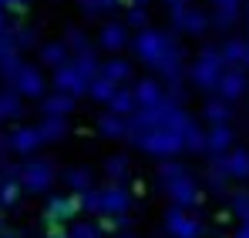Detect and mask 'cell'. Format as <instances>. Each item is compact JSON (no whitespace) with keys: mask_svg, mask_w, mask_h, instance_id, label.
Listing matches in <instances>:
<instances>
[{"mask_svg":"<svg viewBox=\"0 0 249 238\" xmlns=\"http://www.w3.org/2000/svg\"><path fill=\"white\" fill-rule=\"evenodd\" d=\"M159 181H162L165 195L172 198V205H178V208H196V205H202V191H199V185H196V178H192V171H189L185 164H178V161H162Z\"/></svg>","mask_w":249,"mask_h":238,"instance_id":"6da1fadb","label":"cell"},{"mask_svg":"<svg viewBox=\"0 0 249 238\" xmlns=\"http://www.w3.org/2000/svg\"><path fill=\"white\" fill-rule=\"evenodd\" d=\"M131 50H135V57L142 61V64H148V67H162L168 57L175 54V50H182V44L172 37L168 31H159V27H145V31H138L135 40H131Z\"/></svg>","mask_w":249,"mask_h":238,"instance_id":"7a4b0ae2","label":"cell"},{"mask_svg":"<svg viewBox=\"0 0 249 238\" xmlns=\"http://www.w3.org/2000/svg\"><path fill=\"white\" fill-rule=\"evenodd\" d=\"M84 208L88 211H94V215H128L131 211V205H135V198H131V191L124 188V185H101V188H91L88 195H81Z\"/></svg>","mask_w":249,"mask_h":238,"instance_id":"3957f363","label":"cell"},{"mask_svg":"<svg viewBox=\"0 0 249 238\" xmlns=\"http://www.w3.org/2000/svg\"><path fill=\"white\" fill-rule=\"evenodd\" d=\"M226 74V61H222V54L215 50V47H206L199 57H196V64L189 67V80L196 84V87H202V91H215L219 87V80Z\"/></svg>","mask_w":249,"mask_h":238,"instance_id":"277c9868","label":"cell"},{"mask_svg":"<svg viewBox=\"0 0 249 238\" xmlns=\"http://www.w3.org/2000/svg\"><path fill=\"white\" fill-rule=\"evenodd\" d=\"M135 148L145 151V155H152V158H159V161H172L178 151H185V141H182L178 134L165 131V127H155V131H148L145 138H138Z\"/></svg>","mask_w":249,"mask_h":238,"instance_id":"5b68a950","label":"cell"},{"mask_svg":"<svg viewBox=\"0 0 249 238\" xmlns=\"http://www.w3.org/2000/svg\"><path fill=\"white\" fill-rule=\"evenodd\" d=\"M54 178H57L54 161H47V158H27L20 164V185H24L27 195H44V191H51Z\"/></svg>","mask_w":249,"mask_h":238,"instance_id":"8992f818","label":"cell"},{"mask_svg":"<svg viewBox=\"0 0 249 238\" xmlns=\"http://www.w3.org/2000/svg\"><path fill=\"white\" fill-rule=\"evenodd\" d=\"M81 208H84L81 195H51V198L44 201L41 215L47 225H54V232H61V225H68Z\"/></svg>","mask_w":249,"mask_h":238,"instance_id":"52a82bcc","label":"cell"},{"mask_svg":"<svg viewBox=\"0 0 249 238\" xmlns=\"http://www.w3.org/2000/svg\"><path fill=\"white\" fill-rule=\"evenodd\" d=\"M162 225L172 238H202V222L196 215H189V208H178V205H172L165 211Z\"/></svg>","mask_w":249,"mask_h":238,"instance_id":"ba28073f","label":"cell"},{"mask_svg":"<svg viewBox=\"0 0 249 238\" xmlns=\"http://www.w3.org/2000/svg\"><path fill=\"white\" fill-rule=\"evenodd\" d=\"M41 144H44V134H41V127H14L7 138H3V151H14V155H34V151H41Z\"/></svg>","mask_w":249,"mask_h":238,"instance_id":"9c48e42d","label":"cell"},{"mask_svg":"<svg viewBox=\"0 0 249 238\" xmlns=\"http://www.w3.org/2000/svg\"><path fill=\"white\" fill-rule=\"evenodd\" d=\"M10 87H14L20 97H37V101L47 97V78L41 74V67H34V64H24L20 74H17V80H14Z\"/></svg>","mask_w":249,"mask_h":238,"instance_id":"30bf717a","label":"cell"},{"mask_svg":"<svg viewBox=\"0 0 249 238\" xmlns=\"http://www.w3.org/2000/svg\"><path fill=\"white\" fill-rule=\"evenodd\" d=\"M172 27L182 31V34H202L209 27V17L202 14V7H175L172 10Z\"/></svg>","mask_w":249,"mask_h":238,"instance_id":"8fae6325","label":"cell"},{"mask_svg":"<svg viewBox=\"0 0 249 238\" xmlns=\"http://www.w3.org/2000/svg\"><path fill=\"white\" fill-rule=\"evenodd\" d=\"M131 40H135V37H131V27H128L124 20H111V24L101 27V34H98V47L118 54V50H124Z\"/></svg>","mask_w":249,"mask_h":238,"instance_id":"7c38bea8","label":"cell"},{"mask_svg":"<svg viewBox=\"0 0 249 238\" xmlns=\"http://www.w3.org/2000/svg\"><path fill=\"white\" fill-rule=\"evenodd\" d=\"M54 91H61V94H71V97H81V94H88V80L78 74L74 61L54 71Z\"/></svg>","mask_w":249,"mask_h":238,"instance_id":"4fadbf2b","label":"cell"},{"mask_svg":"<svg viewBox=\"0 0 249 238\" xmlns=\"http://www.w3.org/2000/svg\"><path fill=\"white\" fill-rule=\"evenodd\" d=\"M165 97H168V91L159 78H142L135 84V101H138V108H159V104H165Z\"/></svg>","mask_w":249,"mask_h":238,"instance_id":"5bb4252c","label":"cell"},{"mask_svg":"<svg viewBox=\"0 0 249 238\" xmlns=\"http://www.w3.org/2000/svg\"><path fill=\"white\" fill-rule=\"evenodd\" d=\"M162 127L172 131V134H178V138H185V134L196 127V118H189V111H185V108L172 104V101L165 97V118H162Z\"/></svg>","mask_w":249,"mask_h":238,"instance_id":"9a60e30c","label":"cell"},{"mask_svg":"<svg viewBox=\"0 0 249 238\" xmlns=\"http://www.w3.org/2000/svg\"><path fill=\"white\" fill-rule=\"evenodd\" d=\"M98 134L108 138V141H122V138L131 134V118H122V114H115V111H105V114L98 118Z\"/></svg>","mask_w":249,"mask_h":238,"instance_id":"2e32d148","label":"cell"},{"mask_svg":"<svg viewBox=\"0 0 249 238\" xmlns=\"http://www.w3.org/2000/svg\"><path fill=\"white\" fill-rule=\"evenodd\" d=\"M74 101H78V97L54 91V94H47V97L41 101V114L44 118H68V114L74 111Z\"/></svg>","mask_w":249,"mask_h":238,"instance_id":"e0dca14e","label":"cell"},{"mask_svg":"<svg viewBox=\"0 0 249 238\" xmlns=\"http://www.w3.org/2000/svg\"><path fill=\"white\" fill-rule=\"evenodd\" d=\"M74 61V54H71V47L64 44V40H51V44H44L41 47V64L44 67H64V64H71Z\"/></svg>","mask_w":249,"mask_h":238,"instance_id":"ac0fdd59","label":"cell"},{"mask_svg":"<svg viewBox=\"0 0 249 238\" xmlns=\"http://www.w3.org/2000/svg\"><path fill=\"white\" fill-rule=\"evenodd\" d=\"M61 181L68 185L71 195H88V191L94 188V171H91V168H68V171L61 175Z\"/></svg>","mask_w":249,"mask_h":238,"instance_id":"d6986e66","label":"cell"},{"mask_svg":"<svg viewBox=\"0 0 249 238\" xmlns=\"http://www.w3.org/2000/svg\"><path fill=\"white\" fill-rule=\"evenodd\" d=\"M215 91H219V97L229 101V104H232L236 97H243V91H246V78H243V71H226Z\"/></svg>","mask_w":249,"mask_h":238,"instance_id":"ffe728a7","label":"cell"},{"mask_svg":"<svg viewBox=\"0 0 249 238\" xmlns=\"http://www.w3.org/2000/svg\"><path fill=\"white\" fill-rule=\"evenodd\" d=\"M108 111H115V114H122V118H131L135 111H138V101H135V87H118V94L108 101Z\"/></svg>","mask_w":249,"mask_h":238,"instance_id":"44dd1931","label":"cell"},{"mask_svg":"<svg viewBox=\"0 0 249 238\" xmlns=\"http://www.w3.org/2000/svg\"><path fill=\"white\" fill-rule=\"evenodd\" d=\"M101 74H105L108 80H115V84L122 87V84H128V80H131L135 67H131V61H124V57H111V61H105Z\"/></svg>","mask_w":249,"mask_h":238,"instance_id":"7402d4cb","label":"cell"},{"mask_svg":"<svg viewBox=\"0 0 249 238\" xmlns=\"http://www.w3.org/2000/svg\"><path fill=\"white\" fill-rule=\"evenodd\" d=\"M229 144H232V127L229 124H222V127H212L209 131V155L212 158H222V155H229Z\"/></svg>","mask_w":249,"mask_h":238,"instance_id":"603a6c76","label":"cell"},{"mask_svg":"<svg viewBox=\"0 0 249 238\" xmlns=\"http://www.w3.org/2000/svg\"><path fill=\"white\" fill-rule=\"evenodd\" d=\"M101 168H105L108 181H111V185H118V181H124V178H128V171H131V161H128V155H122V151H118V155H108Z\"/></svg>","mask_w":249,"mask_h":238,"instance_id":"cb8c5ba5","label":"cell"},{"mask_svg":"<svg viewBox=\"0 0 249 238\" xmlns=\"http://www.w3.org/2000/svg\"><path fill=\"white\" fill-rule=\"evenodd\" d=\"M74 67H78V74H81L84 80H88V87H91V80H98L101 78V61H98V54L94 50H88V54H78L74 57Z\"/></svg>","mask_w":249,"mask_h":238,"instance_id":"d4e9b609","label":"cell"},{"mask_svg":"<svg viewBox=\"0 0 249 238\" xmlns=\"http://www.w3.org/2000/svg\"><path fill=\"white\" fill-rule=\"evenodd\" d=\"M24 114V101L14 87L0 91V121H10V118H20Z\"/></svg>","mask_w":249,"mask_h":238,"instance_id":"484cf974","label":"cell"},{"mask_svg":"<svg viewBox=\"0 0 249 238\" xmlns=\"http://www.w3.org/2000/svg\"><path fill=\"white\" fill-rule=\"evenodd\" d=\"M37 127L44 134V144H57V141L68 138V118H44Z\"/></svg>","mask_w":249,"mask_h":238,"instance_id":"4316f807","label":"cell"},{"mask_svg":"<svg viewBox=\"0 0 249 238\" xmlns=\"http://www.w3.org/2000/svg\"><path fill=\"white\" fill-rule=\"evenodd\" d=\"M202 118L212 124V127H222V124H229V118H232V111H229V101H209L206 108H202Z\"/></svg>","mask_w":249,"mask_h":238,"instance_id":"83f0119b","label":"cell"},{"mask_svg":"<svg viewBox=\"0 0 249 238\" xmlns=\"http://www.w3.org/2000/svg\"><path fill=\"white\" fill-rule=\"evenodd\" d=\"M115 94H118V84H115V80H108L105 74H101L98 80H91V87H88V97H91V101H98V104H108Z\"/></svg>","mask_w":249,"mask_h":238,"instance_id":"f1b7e54d","label":"cell"},{"mask_svg":"<svg viewBox=\"0 0 249 238\" xmlns=\"http://www.w3.org/2000/svg\"><path fill=\"white\" fill-rule=\"evenodd\" d=\"M222 164H226L229 178H249V151H229Z\"/></svg>","mask_w":249,"mask_h":238,"instance_id":"f546056e","label":"cell"},{"mask_svg":"<svg viewBox=\"0 0 249 238\" xmlns=\"http://www.w3.org/2000/svg\"><path fill=\"white\" fill-rule=\"evenodd\" d=\"M20 195H24L20 181H0V208H17Z\"/></svg>","mask_w":249,"mask_h":238,"instance_id":"4dcf8cb0","label":"cell"},{"mask_svg":"<svg viewBox=\"0 0 249 238\" xmlns=\"http://www.w3.org/2000/svg\"><path fill=\"white\" fill-rule=\"evenodd\" d=\"M10 37H14V47H17V50H31V47H37V31L27 27V24L10 27Z\"/></svg>","mask_w":249,"mask_h":238,"instance_id":"1f68e13d","label":"cell"},{"mask_svg":"<svg viewBox=\"0 0 249 238\" xmlns=\"http://www.w3.org/2000/svg\"><path fill=\"white\" fill-rule=\"evenodd\" d=\"M78 3H81V10L88 17H105V14L122 7V0H78Z\"/></svg>","mask_w":249,"mask_h":238,"instance_id":"d6a6232c","label":"cell"},{"mask_svg":"<svg viewBox=\"0 0 249 238\" xmlns=\"http://www.w3.org/2000/svg\"><path fill=\"white\" fill-rule=\"evenodd\" d=\"M64 44L71 47V54H74V57H78V54H88V50H94V47H91V40H88V34H84L81 27H71V31L64 34Z\"/></svg>","mask_w":249,"mask_h":238,"instance_id":"836d02e7","label":"cell"},{"mask_svg":"<svg viewBox=\"0 0 249 238\" xmlns=\"http://www.w3.org/2000/svg\"><path fill=\"white\" fill-rule=\"evenodd\" d=\"M219 54H222V61H226V64H243V61H246V44L229 37L222 47H219Z\"/></svg>","mask_w":249,"mask_h":238,"instance_id":"e575fe53","label":"cell"},{"mask_svg":"<svg viewBox=\"0 0 249 238\" xmlns=\"http://www.w3.org/2000/svg\"><path fill=\"white\" fill-rule=\"evenodd\" d=\"M182 141H185V151H192V155H202V151L209 148V131H202V127L196 124V127H192V131H189Z\"/></svg>","mask_w":249,"mask_h":238,"instance_id":"d590c367","label":"cell"},{"mask_svg":"<svg viewBox=\"0 0 249 238\" xmlns=\"http://www.w3.org/2000/svg\"><path fill=\"white\" fill-rule=\"evenodd\" d=\"M20 67H24V61H20V54H10V57H3L0 61V78L7 80V87L17 80V74H20Z\"/></svg>","mask_w":249,"mask_h":238,"instance_id":"8d00e7d4","label":"cell"},{"mask_svg":"<svg viewBox=\"0 0 249 238\" xmlns=\"http://www.w3.org/2000/svg\"><path fill=\"white\" fill-rule=\"evenodd\" d=\"M68 238H105V228H101V222H81L68 232Z\"/></svg>","mask_w":249,"mask_h":238,"instance_id":"74e56055","label":"cell"},{"mask_svg":"<svg viewBox=\"0 0 249 238\" xmlns=\"http://www.w3.org/2000/svg\"><path fill=\"white\" fill-rule=\"evenodd\" d=\"M101 228L105 232H128L131 228V218L128 215H105L101 218Z\"/></svg>","mask_w":249,"mask_h":238,"instance_id":"f35d334b","label":"cell"},{"mask_svg":"<svg viewBox=\"0 0 249 238\" xmlns=\"http://www.w3.org/2000/svg\"><path fill=\"white\" fill-rule=\"evenodd\" d=\"M124 24H128L131 31H145V27H148V14H145L142 7H131L128 17H124Z\"/></svg>","mask_w":249,"mask_h":238,"instance_id":"ab89813d","label":"cell"},{"mask_svg":"<svg viewBox=\"0 0 249 238\" xmlns=\"http://www.w3.org/2000/svg\"><path fill=\"white\" fill-rule=\"evenodd\" d=\"M232 211H236L239 218H246V222H249V195H246V191L232 195Z\"/></svg>","mask_w":249,"mask_h":238,"instance_id":"60d3db41","label":"cell"},{"mask_svg":"<svg viewBox=\"0 0 249 238\" xmlns=\"http://www.w3.org/2000/svg\"><path fill=\"white\" fill-rule=\"evenodd\" d=\"M10 54H20V50L14 47V37H10V31H7V34H0V61L10 57Z\"/></svg>","mask_w":249,"mask_h":238,"instance_id":"b9f144b4","label":"cell"},{"mask_svg":"<svg viewBox=\"0 0 249 238\" xmlns=\"http://www.w3.org/2000/svg\"><path fill=\"white\" fill-rule=\"evenodd\" d=\"M0 7H3L7 14H24V10H27V0H0Z\"/></svg>","mask_w":249,"mask_h":238,"instance_id":"7bdbcfd3","label":"cell"},{"mask_svg":"<svg viewBox=\"0 0 249 238\" xmlns=\"http://www.w3.org/2000/svg\"><path fill=\"white\" fill-rule=\"evenodd\" d=\"M0 34H7V10L0 7Z\"/></svg>","mask_w":249,"mask_h":238,"instance_id":"ee69618b","label":"cell"},{"mask_svg":"<svg viewBox=\"0 0 249 238\" xmlns=\"http://www.w3.org/2000/svg\"><path fill=\"white\" fill-rule=\"evenodd\" d=\"M0 238H24V235H20V232H10V228H3V232H0Z\"/></svg>","mask_w":249,"mask_h":238,"instance_id":"f6af8a7d","label":"cell"},{"mask_svg":"<svg viewBox=\"0 0 249 238\" xmlns=\"http://www.w3.org/2000/svg\"><path fill=\"white\" fill-rule=\"evenodd\" d=\"M168 7H172V10H175V7H185V3H189V0H165Z\"/></svg>","mask_w":249,"mask_h":238,"instance_id":"bcb514c9","label":"cell"},{"mask_svg":"<svg viewBox=\"0 0 249 238\" xmlns=\"http://www.w3.org/2000/svg\"><path fill=\"white\" fill-rule=\"evenodd\" d=\"M236 238H249V222H246V225H243V232H239V235H236Z\"/></svg>","mask_w":249,"mask_h":238,"instance_id":"7dc6e473","label":"cell"},{"mask_svg":"<svg viewBox=\"0 0 249 238\" xmlns=\"http://www.w3.org/2000/svg\"><path fill=\"white\" fill-rule=\"evenodd\" d=\"M128 3H131V7H145L148 0H128Z\"/></svg>","mask_w":249,"mask_h":238,"instance_id":"c3c4849f","label":"cell"},{"mask_svg":"<svg viewBox=\"0 0 249 238\" xmlns=\"http://www.w3.org/2000/svg\"><path fill=\"white\" fill-rule=\"evenodd\" d=\"M47 238H68V235H64V232H51Z\"/></svg>","mask_w":249,"mask_h":238,"instance_id":"681fc988","label":"cell"},{"mask_svg":"<svg viewBox=\"0 0 249 238\" xmlns=\"http://www.w3.org/2000/svg\"><path fill=\"white\" fill-rule=\"evenodd\" d=\"M118 238H135V235H131V232H122V235H118Z\"/></svg>","mask_w":249,"mask_h":238,"instance_id":"f907efd6","label":"cell"},{"mask_svg":"<svg viewBox=\"0 0 249 238\" xmlns=\"http://www.w3.org/2000/svg\"><path fill=\"white\" fill-rule=\"evenodd\" d=\"M243 64H246V67H249V44H246V61H243Z\"/></svg>","mask_w":249,"mask_h":238,"instance_id":"816d5d0a","label":"cell"},{"mask_svg":"<svg viewBox=\"0 0 249 238\" xmlns=\"http://www.w3.org/2000/svg\"><path fill=\"white\" fill-rule=\"evenodd\" d=\"M0 232H3V218H0Z\"/></svg>","mask_w":249,"mask_h":238,"instance_id":"f5cc1de1","label":"cell"}]
</instances>
